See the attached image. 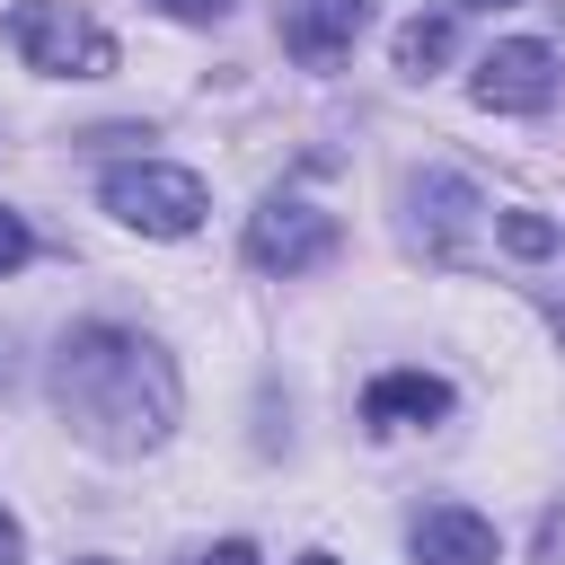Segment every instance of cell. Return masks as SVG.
<instances>
[{
	"instance_id": "8",
	"label": "cell",
	"mask_w": 565,
	"mask_h": 565,
	"mask_svg": "<svg viewBox=\"0 0 565 565\" xmlns=\"http://www.w3.org/2000/svg\"><path fill=\"white\" fill-rule=\"evenodd\" d=\"M433 415H450V380H433V371H388V380H371L362 388V424H433Z\"/></svg>"
},
{
	"instance_id": "7",
	"label": "cell",
	"mask_w": 565,
	"mask_h": 565,
	"mask_svg": "<svg viewBox=\"0 0 565 565\" xmlns=\"http://www.w3.org/2000/svg\"><path fill=\"white\" fill-rule=\"evenodd\" d=\"M371 26V0H291V18H282V44L300 53V62H344L353 53V35Z\"/></svg>"
},
{
	"instance_id": "6",
	"label": "cell",
	"mask_w": 565,
	"mask_h": 565,
	"mask_svg": "<svg viewBox=\"0 0 565 565\" xmlns=\"http://www.w3.org/2000/svg\"><path fill=\"white\" fill-rule=\"evenodd\" d=\"M406 547H415V565H494V521L468 503H433V512H415Z\"/></svg>"
},
{
	"instance_id": "15",
	"label": "cell",
	"mask_w": 565,
	"mask_h": 565,
	"mask_svg": "<svg viewBox=\"0 0 565 565\" xmlns=\"http://www.w3.org/2000/svg\"><path fill=\"white\" fill-rule=\"evenodd\" d=\"M159 9H168V18H194V26H203V18H221L230 0H159Z\"/></svg>"
},
{
	"instance_id": "3",
	"label": "cell",
	"mask_w": 565,
	"mask_h": 565,
	"mask_svg": "<svg viewBox=\"0 0 565 565\" xmlns=\"http://www.w3.org/2000/svg\"><path fill=\"white\" fill-rule=\"evenodd\" d=\"M106 212L124 221V230H141V238H185V230H203V177H185V168H159V159H141V168H115L106 185Z\"/></svg>"
},
{
	"instance_id": "12",
	"label": "cell",
	"mask_w": 565,
	"mask_h": 565,
	"mask_svg": "<svg viewBox=\"0 0 565 565\" xmlns=\"http://www.w3.org/2000/svg\"><path fill=\"white\" fill-rule=\"evenodd\" d=\"M26 256H35V238H26V221H18L9 203H0V274H18Z\"/></svg>"
},
{
	"instance_id": "4",
	"label": "cell",
	"mask_w": 565,
	"mask_h": 565,
	"mask_svg": "<svg viewBox=\"0 0 565 565\" xmlns=\"http://www.w3.org/2000/svg\"><path fill=\"white\" fill-rule=\"evenodd\" d=\"M247 256H256L265 274H309V265L335 256V212H318V203H300V194H274V203L247 221Z\"/></svg>"
},
{
	"instance_id": "19",
	"label": "cell",
	"mask_w": 565,
	"mask_h": 565,
	"mask_svg": "<svg viewBox=\"0 0 565 565\" xmlns=\"http://www.w3.org/2000/svg\"><path fill=\"white\" fill-rule=\"evenodd\" d=\"M88 565H106V556H88Z\"/></svg>"
},
{
	"instance_id": "9",
	"label": "cell",
	"mask_w": 565,
	"mask_h": 565,
	"mask_svg": "<svg viewBox=\"0 0 565 565\" xmlns=\"http://www.w3.org/2000/svg\"><path fill=\"white\" fill-rule=\"evenodd\" d=\"M415 203L433 212V247H441V256H459V221H477V212H486L468 177H424V185H415Z\"/></svg>"
},
{
	"instance_id": "16",
	"label": "cell",
	"mask_w": 565,
	"mask_h": 565,
	"mask_svg": "<svg viewBox=\"0 0 565 565\" xmlns=\"http://www.w3.org/2000/svg\"><path fill=\"white\" fill-rule=\"evenodd\" d=\"M18 556H26V530H18L9 512H0V565H18Z\"/></svg>"
},
{
	"instance_id": "10",
	"label": "cell",
	"mask_w": 565,
	"mask_h": 565,
	"mask_svg": "<svg viewBox=\"0 0 565 565\" xmlns=\"http://www.w3.org/2000/svg\"><path fill=\"white\" fill-rule=\"evenodd\" d=\"M433 62H450V18H406L397 26V71H433Z\"/></svg>"
},
{
	"instance_id": "5",
	"label": "cell",
	"mask_w": 565,
	"mask_h": 565,
	"mask_svg": "<svg viewBox=\"0 0 565 565\" xmlns=\"http://www.w3.org/2000/svg\"><path fill=\"white\" fill-rule=\"evenodd\" d=\"M547 97H556V53H547V44L512 35V44H494V53L477 62V106H503V115H539Z\"/></svg>"
},
{
	"instance_id": "18",
	"label": "cell",
	"mask_w": 565,
	"mask_h": 565,
	"mask_svg": "<svg viewBox=\"0 0 565 565\" xmlns=\"http://www.w3.org/2000/svg\"><path fill=\"white\" fill-rule=\"evenodd\" d=\"M300 565H335V556H300Z\"/></svg>"
},
{
	"instance_id": "1",
	"label": "cell",
	"mask_w": 565,
	"mask_h": 565,
	"mask_svg": "<svg viewBox=\"0 0 565 565\" xmlns=\"http://www.w3.org/2000/svg\"><path fill=\"white\" fill-rule=\"evenodd\" d=\"M53 397L106 450H141L177 424V371L132 327H71L53 353Z\"/></svg>"
},
{
	"instance_id": "11",
	"label": "cell",
	"mask_w": 565,
	"mask_h": 565,
	"mask_svg": "<svg viewBox=\"0 0 565 565\" xmlns=\"http://www.w3.org/2000/svg\"><path fill=\"white\" fill-rule=\"evenodd\" d=\"M494 238H503L512 256H547L565 230H556V221H539V212H503V221H494Z\"/></svg>"
},
{
	"instance_id": "17",
	"label": "cell",
	"mask_w": 565,
	"mask_h": 565,
	"mask_svg": "<svg viewBox=\"0 0 565 565\" xmlns=\"http://www.w3.org/2000/svg\"><path fill=\"white\" fill-rule=\"evenodd\" d=\"M468 9H512V0H468Z\"/></svg>"
},
{
	"instance_id": "13",
	"label": "cell",
	"mask_w": 565,
	"mask_h": 565,
	"mask_svg": "<svg viewBox=\"0 0 565 565\" xmlns=\"http://www.w3.org/2000/svg\"><path fill=\"white\" fill-rule=\"evenodd\" d=\"M539 565H565V503H556L547 530H539Z\"/></svg>"
},
{
	"instance_id": "14",
	"label": "cell",
	"mask_w": 565,
	"mask_h": 565,
	"mask_svg": "<svg viewBox=\"0 0 565 565\" xmlns=\"http://www.w3.org/2000/svg\"><path fill=\"white\" fill-rule=\"evenodd\" d=\"M203 565H256V547L247 539H221V547H203Z\"/></svg>"
},
{
	"instance_id": "2",
	"label": "cell",
	"mask_w": 565,
	"mask_h": 565,
	"mask_svg": "<svg viewBox=\"0 0 565 565\" xmlns=\"http://www.w3.org/2000/svg\"><path fill=\"white\" fill-rule=\"evenodd\" d=\"M9 44H18L26 71H53V79H106L115 71V35L97 18H79L71 0H18Z\"/></svg>"
}]
</instances>
